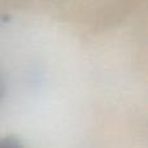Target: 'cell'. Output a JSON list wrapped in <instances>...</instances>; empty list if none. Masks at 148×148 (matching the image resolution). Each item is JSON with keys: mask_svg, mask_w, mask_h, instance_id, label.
Here are the masks:
<instances>
[{"mask_svg": "<svg viewBox=\"0 0 148 148\" xmlns=\"http://www.w3.org/2000/svg\"><path fill=\"white\" fill-rule=\"evenodd\" d=\"M0 148H22V144L14 136H7L0 139Z\"/></svg>", "mask_w": 148, "mask_h": 148, "instance_id": "6da1fadb", "label": "cell"}, {"mask_svg": "<svg viewBox=\"0 0 148 148\" xmlns=\"http://www.w3.org/2000/svg\"><path fill=\"white\" fill-rule=\"evenodd\" d=\"M1 94H3V84H1V82H0V97H1Z\"/></svg>", "mask_w": 148, "mask_h": 148, "instance_id": "7a4b0ae2", "label": "cell"}]
</instances>
